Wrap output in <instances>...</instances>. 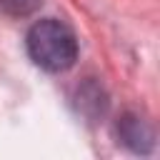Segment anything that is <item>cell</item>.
Returning <instances> with one entry per match:
<instances>
[{"mask_svg": "<svg viewBox=\"0 0 160 160\" xmlns=\"http://www.w3.org/2000/svg\"><path fill=\"white\" fill-rule=\"evenodd\" d=\"M40 5L42 0H0V12H5L8 18L22 20V18H30Z\"/></svg>", "mask_w": 160, "mask_h": 160, "instance_id": "cell-3", "label": "cell"}, {"mask_svg": "<svg viewBox=\"0 0 160 160\" xmlns=\"http://www.w3.org/2000/svg\"><path fill=\"white\" fill-rule=\"evenodd\" d=\"M30 60L45 72H65L75 65L80 45L72 28L58 18H42L30 25L25 35Z\"/></svg>", "mask_w": 160, "mask_h": 160, "instance_id": "cell-1", "label": "cell"}, {"mask_svg": "<svg viewBox=\"0 0 160 160\" xmlns=\"http://www.w3.org/2000/svg\"><path fill=\"white\" fill-rule=\"evenodd\" d=\"M115 135L118 142L125 145L128 150L138 152V155H148L155 148V130L148 120H142L135 112H125L118 118L115 122Z\"/></svg>", "mask_w": 160, "mask_h": 160, "instance_id": "cell-2", "label": "cell"}]
</instances>
